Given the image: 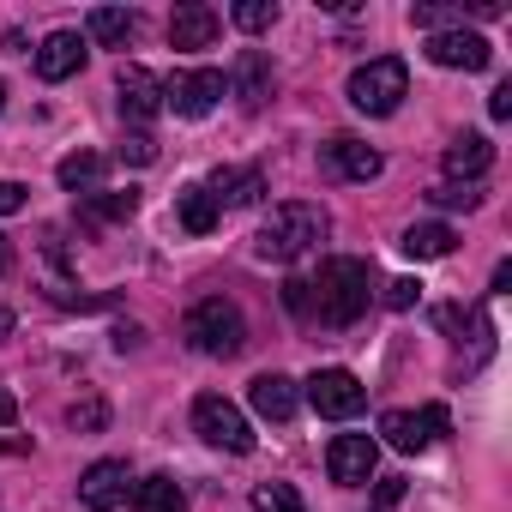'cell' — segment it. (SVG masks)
<instances>
[{"mask_svg": "<svg viewBox=\"0 0 512 512\" xmlns=\"http://www.w3.org/2000/svg\"><path fill=\"white\" fill-rule=\"evenodd\" d=\"M488 115H494V121H512V85H500V91L488 97Z\"/></svg>", "mask_w": 512, "mask_h": 512, "instance_id": "36", "label": "cell"}, {"mask_svg": "<svg viewBox=\"0 0 512 512\" xmlns=\"http://www.w3.org/2000/svg\"><path fill=\"white\" fill-rule=\"evenodd\" d=\"M133 31H139V13H127V7H97V13H91V37H97L103 49H127Z\"/></svg>", "mask_w": 512, "mask_h": 512, "instance_id": "22", "label": "cell"}, {"mask_svg": "<svg viewBox=\"0 0 512 512\" xmlns=\"http://www.w3.org/2000/svg\"><path fill=\"white\" fill-rule=\"evenodd\" d=\"M488 163H494V145L482 133H458L446 145V175L452 181H476V175H488Z\"/></svg>", "mask_w": 512, "mask_h": 512, "instance_id": "19", "label": "cell"}, {"mask_svg": "<svg viewBox=\"0 0 512 512\" xmlns=\"http://www.w3.org/2000/svg\"><path fill=\"white\" fill-rule=\"evenodd\" d=\"M452 241H458V235H452L446 223H410L398 247L410 253V260H446V253H452Z\"/></svg>", "mask_w": 512, "mask_h": 512, "instance_id": "21", "label": "cell"}, {"mask_svg": "<svg viewBox=\"0 0 512 512\" xmlns=\"http://www.w3.org/2000/svg\"><path fill=\"white\" fill-rule=\"evenodd\" d=\"M67 422H73L79 434H97V428L109 422V404H103V398H85V404H73V410H67Z\"/></svg>", "mask_w": 512, "mask_h": 512, "instance_id": "30", "label": "cell"}, {"mask_svg": "<svg viewBox=\"0 0 512 512\" xmlns=\"http://www.w3.org/2000/svg\"><path fill=\"white\" fill-rule=\"evenodd\" d=\"M428 61L452 67V73H482L494 61V49L482 31H440V37H428Z\"/></svg>", "mask_w": 512, "mask_h": 512, "instance_id": "10", "label": "cell"}, {"mask_svg": "<svg viewBox=\"0 0 512 512\" xmlns=\"http://www.w3.org/2000/svg\"><path fill=\"white\" fill-rule=\"evenodd\" d=\"M404 97H410V67L398 55H380V61H368V67L350 73V103L362 115H392Z\"/></svg>", "mask_w": 512, "mask_h": 512, "instance_id": "4", "label": "cell"}, {"mask_svg": "<svg viewBox=\"0 0 512 512\" xmlns=\"http://www.w3.org/2000/svg\"><path fill=\"white\" fill-rule=\"evenodd\" d=\"M181 338H187L199 356H235V350L247 344V320H241V308H235V302L205 296V302H193V308H187Z\"/></svg>", "mask_w": 512, "mask_h": 512, "instance_id": "3", "label": "cell"}, {"mask_svg": "<svg viewBox=\"0 0 512 512\" xmlns=\"http://www.w3.org/2000/svg\"><path fill=\"white\" fill-rule=\"evenodd\" d=\"M320 169H326L332 181H374L386 163H380V151H374V145H362V139L338 133L332 145H320Z\"/></svg>", "mask_w": 512, "mask_h": 512, "instance_id": "11", "label": "cell"}, {"mask_svg": "<svg viewBox=\"0 0 512 512\" xmlns=\"http://www.w3.org/2000/svg\"><path fill=\"white\" fill-rule=\"evenodd\" d=\"M127 512H187V494L175 476H145L127 488Z\"/></svg>", "mask_w": 512, "mask_h": 512, "instance_id": "20", "label": "cell"}, {"mask_svg": "<svg viewBox=\"0 0 512 512\" xmlns=\"http://www.w3.org/2000/svg\"><path fill=\"white\" fill-rule=\"evenodd\" d=\"M308 302L326 326H356L374 302V266L368 260H350V253H338V260L320 266V278L308 284Z\"/></svg>", "mask_w": 512, "mask_h": 512, "instance_id": "1", "label": "cell"}, {"mask_svg": "<svg viewBox=\"0 0 512 512\" xmlns=\"http://www.w3.org/2000/svg\"><path fill=\"white\" fill-rule=\"evenodd\" d=\"M229 19H235V25H241L247 37H253V31H266V25L278 19V7H272V0H241V7H235Z\"/></svg>", "mask_w": 512, "mask_h": 512, "instance_id": "28", "label": "cell"}, {"mask_svg": "<svg viewBox=\"0 0 512 512\" xmlns=\"http://www.w3.org/2000/svg\"><path fill=\"white\" fill-rule=\"evenodd\" d=\"M284 302H290L296 314H314V302H308V284H302V278H290V284H284Z\"/></svg>", "mask_w": 512, "mask_h": 512, "instance_id": "35", "label": "cell"}, {"mask_svg": "<svg viewBox=\"0 0 512 512\" xmlns=\"http://www.w3.org/2000/svg\"><path fill=\"white\" fill-rule=\"evenodd\" d=\"M308 404H314L320 416H332V422H350V416L368 404V386H362L350 368H320V374L308 380Z\"/></svg>", "mask_w": 512, "mask_h": 512, "instance_id": "7", "label": "cell"}, {"mask_svg": "<svg viewBox=\"0 0 512 512\" xmlns=\"http://www.w3.org/2000/svg\"><path fill=\"white\" fill-rule=\"evenodd\" d=\"M79 500H85L91 512H115V506L127 500V464H121V458H97V464L79 476Z\"/></svg>", "mask_w": 512, "mask_h": 512, "instance_id": "12", "label": "cell"}, {"mask_svg": "<svg viewBox=\"0 0 512 512\" xmlns=\"http://www.w3.org/2000/svg\"><path fill=\"white\" fill-rule=\"evenodd\" d=\"M446 410L440 404H428V410H386L380 416V434H386V446H398V452H422L434 434H446Z\"/></svg>", "mask_w": 512, "mask_h": 512, "instance_id": "9", "label": "cell"}, {"mask_svg": "<svg viewBox=\"0 0 512 512\" xmlns=\"http://www.w3.org/2000/svg\"><path fill=\"white\" fill-rule=\"evenodd\" d=\"M428 199L440 211H476L482 205V187L476 181H440V187H428Z\"/></svg>", "mask_w": 512, "mask_h": 512, "instance_id": "25", "label": "cell"}, {"mask_svg": "<svg viewBox=\"0 0 512 512\" xmlns=\"http://www.w3.org/2000/svg\"><path fill=\"white\" fill-rule=\"evenodd\" d=\"M229 91L247 103V109H260L266 97H272V61L260 55V49H241V61H235V79H229Z\"/></svg>", "mask_w": 512, "mask_h": 512, "instance_id": "18", "label": "cell"}, {"mask_svg": "<svg viewBox=\"0 0 512 512\" xmlns=\"http://www.w3.org/2000/svg\"><path fill=\"white\" fill-rule=\"evenodd\" d=\"M7 272H13V241L0 235V278H7Z\"/></svg>", "mask_w": 512, "mask_h": 512, "instance_id": "38", "label": "cell"}, {"mask_svg": "<svg viewBox=\"0 0 512 512\" xmlns=\"http://www.w3.org/2000/svg\"><path fill=\"white\" fill-rule=\"evenodd\" d=\"M121 157H127V163H139V169H145V163H157V139H151V133H145V127H139V133H127V139H121Z\"/></svg>", "mask_w": 512, "mask_h": 512, "instance_id": "31", "label": "cell"}, {"mask_svg": "<svg viewBox=\"0 0 512 512\" xmlns=\"http://www.w3.org/2000/svg\"><path fill=\"white\" fill-rule=\"evenodd\" d=\"M253 512H308V506L290 482H260L253 488Z\"/></svg>", "mask_w": 512, "mask_h": 512, "instance_id": "26", "label": "cell"}, {"mask_svg": "<svg viewBox=\"0 0 512 512\" xmlns=\"http://www.w3.org/2000/svg\"><path fill=\"white\" fill-rule=\"evenodd\" d=\"M163 109V79L151 67H121V115L127 121H151Z\"/></svg>", "mask_w": 512, "mask_h": 512, "instance_id": "13", "label": "cell"}, {"mask_svg": "<svg viewBox=\"0 0 512 512\" xmlns=\"http://www.w3.org/2000/svg\"><path fill=\"white\" fill-rule=\"evenodd\" d=\"M326 229H332L326 205L290 199V205H278V211L260 223V235H253V253H260V260H278V266H296L314 241H326Z\"/></svg>", "mask_w": 512, "mask_h": 512, "instance_id": "2", "label": "cell"}, {"mask_svg": "<svg viewBox=\"0 0 512 512\" xmlns=\"http://www.w3.org/2000/svg\"><path fill=\"white\" fill-rule=\"evenodd\" d=\"M13 211H25V187L19 181H0V217H13Z\"/></svg>", "mask_w": 512, "mask_h": 512, "instance_id": "34", "label": "cell"}, {"mask_svg": "<svg viewBox=\"0 0 512 512\" xmlns=\"http://www.w3.org/2000/svg\"><path fill=\"white\" fill-rule=\"evenodd\" d=\"M205 193L217 199V211H241V205H253V199L266 193V175L260 169H217Z\"/></svg>", "mask_w": 512, "mask_h": 512, "instance_id": "17", "label": "cell"}, {"mask_svg": "<svg viewBox=\"0 0 512 512\" xmlns=\"http://www.w3.org/2000/svg\"><path fill=\"white\" fill-rule=\"evenodd\" d=\"M139 211V193L127 187V193H97L91 199V217H133Z\"/></svg>", "mask_w": 512, "mask_h": 512, "instance_id": "29", "label": "cell"}, {"mask_svg": "<svg viewBox=\"0 0 512 512\" xmlns=\"http://www.w3.org/2000/svg\"><path fill=\"white\" fill-rule=\"evenodd\" d=\"M175 211H181V229H187V235H211L217 217H223L205 187H181V205H175Z\"/></svg>", "mask_w": 512, "mask_h": 512, "instance_id": "23", "label": "cell"}, {"mask_svg": "<svg viewBox=\"0 0 512 512\" xmlns=\"http://www.w3.org/2000/svg\"><path fill=\"white\" fill-rule=\"evenodd\" d=\"M247 398H253V410H260L266 422H290L296 416V404H302V392H296V380L290 374H260L247 386Z\"/></svg>", "mask_w": 512, "mask_h": 512, "instance_id": "16", "label": "cell"}, {"mask_svg": "<svg viewBox=\"0 0 512 512\" xmlns=\"http://www.w3.org/2000/svg\"><path fill=\"white\" fill-rule=\"evenodd\" d=\"M217 13L205 7V0H187V7H175V19H169V43L175 49H211L217 43Z\"/></svg>", "mask_w": 512, "mask_h": 512, "instance_id": "14", "label": "cell"}, {"mask_svg": "<svg viewBox=\"0 0 512 512\" xmlns=\"http://www.w3.org/2000/svg\"><path fill=\"white\" fill-rule=\"evenodd\" d=\"M55 181H61L67 193H91V187L103 181V157H97V151H73V157H61Z\"/></svg>", "mask_w": 512, "mask_h": 512, "instance_id": "24", "label": "cell"}, {"mask_svg": "<svg viewBox=\"0 0 512 512\" xmlns=\"http://www.w3.org/2000/svg\"><path fill=\"white\" fill-rule=\"evenodd\" d=\"M416 302H422V284H416V278H392V284H386V308L404 314V308H416Z\"/></svg>", "mask_w": 512, "mask_h": 512, "instance_id": "32", "label": "cell"}, {"mask_svg": "<svg viewBox=\"0 0 512 512\" xmlns=\"http://www.w3.org/2000/svg\"><path fill=\"white\" fill-rule=\"evenodd\" d=\"M374 500H380V506H398V500H404V476H380V482H374Z\"/></svg>", "mask_w": 512, "mask_h": 512, "instance_id": "33", "label": "cell"}, {"mask_svg": "<svg viewBox=\"0 0 512 512\" xmlns=\"http://www.w3.org/2000/svg\"><path fill=\"white\" fill-rule=\"evenodd\" d=\"M374 464H380V440L374 434H338L326 446V470H332L338 488H362L374 476Z\"/></svg>", "mask_w": 512, "mask_h": 512, "instance_id": "8", "label": "cell"}, {"mask_svg": "<svg viewBox=\"0 0 512 512\" xmlns=\"http://www.w3.org/2000/svg\"><path fill=\"white\" fill-rule=\"evenodd\" d=\"M85 67V37L79 31H55L43 49H37V73L49 79V85H61V79H73Z\"/></svg>", "mask_w": 512, "mask_h": 512, "instance_id": "15", "label": "cell"}, {"mask_svg": "<svg viewBox=\"0 0 512 512\" xmlns=\"http://www.w3.org/2000/svg\"><path fill=\"white\" fill-rule=\"evenodd\" d=\"M223 91H229V79H223L217 67H193V73H175V79L163 85V109H175V115H187V121H205V115L223 103Z\"/></svg>", "mask_w": 512, "mask_h": 512, "instance_id": "6", "label": "cell"}, {"mask_svg": "<svg viewBox=\"0 0 512 512\" xmlns=\"http://www.w3.org/2000/svg\"><path fill=\"white\" fill-rule=\"evenodd\" d=\"M193 434L205 446H223V452H253V428L223 392H199L193 398Z\"/></svg>", "mask_w": 512, "mask_h": 512, "instance_id": "5", "label": "cell"}, {"mask_svg": "<svg viewBox=\"0 0 512 512\" xmlns=\"http://www.w3.org/2000/svg\"><path fill=\"white\" fill-rule=\"evenodd\" d=\"M0 109H7V85H0Z\"/></svg>", "mask_w": 512, "mask_h": 512, "instance_id": "40", "label": "cell"}, {"mask_svg": "<svg viewBox=\"0 0 512 512\" xmlns=\"http://www.w3.org/2000/svg\"><path fill=\"white\" fill-rule=\"evenodd\" d=\"M410 25L416 31H464V7H410Z\"/></svg>", "mask_w": 512, "mask_h": 512, "instance_id": "27", "label": "cell"}, {"mask_svg": "<svg viewBox=\"0 0 512 512\" xmlns=\"http://www.w3.org/2000/svg\"><path fill=\"white\" fill-rule=\"evenodd\" d=\"M139 338H145L139 326H115V350H121V356H127V350H139Z\"/></svg>", "mask_w": 512, "mask_h": 512, "instance_id": "37", "label": "cell"}, {"mask_svg": "<svg viewBox=\"0 0 512 512\" xmlns=\"http://www.w3.org/2000/svg\"><path fill=\"white\" fill-rule=\"evenodd\" d=\"M13 416H19V404H13V398H7V392H0V428H7V422H13Z\"/></svg>", "mask_w": 512, "mask_h": 512, "instance_id": "39", "label": "cell"}]
</instances>
